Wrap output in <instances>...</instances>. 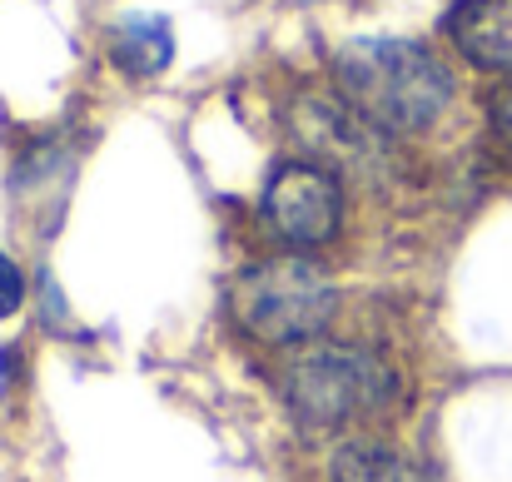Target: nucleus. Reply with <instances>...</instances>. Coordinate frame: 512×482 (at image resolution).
Instances as JSON below:
<instances>
[{
  "label": "nucleus",
  "instance_id": "f257e3e1",
  "mask_svg": "<svg viewBox=\"0 0 512 482\" xmlns=\"http://www.w3.org/2000/svg\"><path fill=\"white\" fill-rule=\"evenodd\" d=\"M279 398L314 433H353L403 408V373L363 343L314 338L284 353Z\"/></svg>",
  "mask_w": 512,
  "mask_h": 482
},
{
  "label": "nucleus",
  "instance_id": "f03ea898",
  "mask_svg": "<svg viewBox=\"0 0 512 482\" xmlns=\"http://www.w3.org/2000/svg\"><path fill=\"white\" fill-rule=\"evenodd\" d=\"M334 85H339L343 100L383 135H418L453 100L448 65L428 45L398 40V35L348 40L334 55Z\"/></svg>",
  "mask_w": 512,
  "mask_h": 482
},
{
  "label": "nucleus",
  "instance_id": "7ed1b4c3",
  "mask_svg": "<svg viewBox=\"0 0 512 482\" xmlns=\"http://www.w3.org/2000/svg\"><path fill=\"white\" fill-rule=\"evenodd\" d=\"M339 314V289L324 274V264H314L309 254H269L254 259L234 274L229 284V319L239 323L244 338L264 343V348H299L329 333V323Z\"/></svg>",
  "mask_w": 512,
  "mask_h": 482
},
{
  "label": "nucleus",
  "instance_id": "20e7f679",
  "mask_svg": "<svg viewBox=\"0 0 512 482\" xmlns=\"http://www.w3.org/2000/svg\"><path fill=\"white\" fill-rule=\"evenodd\" d=\"M259 214L289 254H314L334 244L343 229V179L314 160L274 164L259 194Z\"/></svg>",
  "mask_w": 512,
  "mask_h": 482
},
{
  "label": "nucleus",
  "instance_id": "39448f33",
  "mask_svg": "<svg viewBox=\"0 0 512 482\" xmlns=\"http://www.w3.org/2000/svg\"><path fill=\"white\" fill-rule=\"evenodd\" d=\"M289 130L304 145V155L334 174H373L383 164V130H373L343 95H299L289 105Z\"/></svg>",
  "mask_w": 512,
  "mask_h": 482
},
{
  "label": "nucleus",
  "instance_id": "423d86ee",
  "mask_svg": "<svg viewBox=\"0 0 512 482\" xmlns=\"http://www.w3.org/2000/svg\"><path fill=\"white\" fill-rule=\"evenodd\" d=\"M443 30L468 65L512 75V0H453Z\"/></svg>",
  "mask_w": 512,
  "mask_h": 482
},
{
  "label": "nucleus",
  "instance_id": "0eeeda50",
  "mask_svg": "<svg viewBox=\"0 0 512 482\" xmlns=\"http://www.w3.org/2000/svg\"><path fill=\"white\" fill-rule=\"evenodd\" d=\"M329 482H433L418 458L383 438H348L329 458Z\"/></svg>",
  "mask_w": 512,
  "mask_h": 482
},
{
  "label": "nucleus",
  "instance_id": "6e6552de",
  "mask_svg": "<svg viewBox=\"0 0 512 482\" xmlns=\"http://www.w3.org/2000/svg\"><path fill=\"white\" fill-rule=\"evenodd\" d=\"M110 60L135 75V80H150L160 75L174 60V30L165 15H125L115 25V40H110Z\"/></svg>",
  "mask_w": 512,
  "mask_h": 482
},
{
  "label": "nucleus",
  "instance_id": "1a4fd4ad",
  "mask_svg": "<svg viewBox=\"0 0 512 482\" xmlns=\"http://www.w3.org/2000/svg\"><path fill=\"white\" fill-rule=\"evenodd\" d=\"M20 304H25V274H20V264L0 249V319H10Z\"/></svg>",
  "mask_w": 512,
  "mask_h": 482
},
{
  "label": "nucleus",
  "instance_id": "9d476101",
  "mask_svg": "<svg viewBox=\"0 0 512 482\" xmlns=\"http://www.w3.org/2000/svg\"><path fill=\"white\" fill-rule=\"evenodd\" d=\"M488 120H493V135L512 150V80L493 90V100H488Z\"/></svg>",
  "mask_w": 512,
  "mask_h": 482
},
{
  "label": "nucleus",
  "instance_id": "9b49d317",
  "mask_svg": "<svg viewBox=\"0 0 512 482\" xmlns=\"http://www.w3.org/2000/svg\"><path fill=\"white\" fill-rule=\"evenodd\" d=\"M299 5H319V0H299Z\"/></svg>",
  "mask_w": 512,
  "mask_h": 482
}]
</instances>
